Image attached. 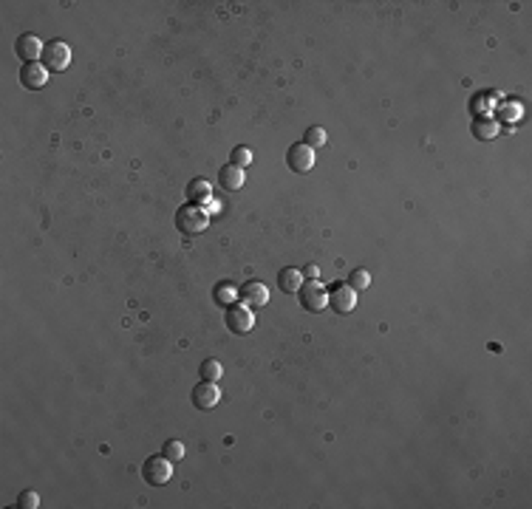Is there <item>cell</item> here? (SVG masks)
<instances>
[{
    "mask_svg": "<svg viewBox=\"0 0 532 509\" xmlns=\"http://www.w3.org/2000/svg\"><path fill=\"white\" fill-rule=\"evenodd\" d=\"M207 226H210V213L198 204H184L176 213V229L184 235H198Z\"/></svg>",
    "mask_w": 532,
    "mask_h": 509,
    "instance_id": "cell-1",
    "label": "cell"
},
{
    "mask_svg": "<svg viewBox=\"0 0 532 509\" xmlns=\"http://www.w3.org/2000/svg\"><path fill=\"white\" fill-rule=\"evenodd\" d=\"M43 65L49 68V71H54V74L65 71V68L71 65V49H68V43H62V40H51V43H45Z\"/></svg>",
    "mask_w": 532,
    "mask_h": 509,
    "instance_id": "cell-2",
    "label": "cell"
},
{
    "mask_svg": "<svg viewBox=\"0 0 532 509\" xmlns=\"http://www.w3.org/2000/svg\"><path fill=\"white\" fill-rule=\"evenodd\" d=\"M142 475H145L148 484H153V487H165V484L173 478V461L165 458V455H153V458L145 461Z\"/></svg>",
    "mask_w": 532,
    "mask_h": 509,
    "instance_id": "cell-3",
    "label": "cell"
},
{
    "mask_svg": "<svg viewBox=\"0 0 532 509\" xmlns=\"http://www.w3.org/2000/svg\"><path fill=\"white\" fill-rule=\"evenodd\" d=\"M297 294H300V306H303L306 311H323L329 306V292L323 289L320 281H306Z\"/></svg>",
    "mask_w": 532,
    "mask_h": 509,
    "instance_id": "cell-4",
    "label": "cell"
},
{
    "mask_svg": "<svg viewBox=\"0 0 532 509\" xmlns=\"http://www.w3.org/2000/svg\"><path fill=\"white\" fill-rule=\"evenodd\" d=\"M252 326H255V314H252V309L246 303L227 306V329L233 334H246V331H252Z\"/></svg>",
    "mask_w": 532,
    "mask_h": 509,
    "instance_id": "cell-5",
    "label": "cell"
},
{
    "mask_svg": "<svg viewBox=\"0 0 532 509\" xmlns=\"http://www.w3.org/2000/svg\"><path fill=\"white\" fill-rule=\"evenodd\" d=\"M43 51H45V43H40L37 34H20V37L14 40V54H17L23 62H40Z\"/></svg>",
    "mask_w": 532,
    "mask_h": 509,
    "instance_id": "cell-6",
    "label": "cell"
},
{
    "mask_svg": "<svg viewBox=\"0 0 532 509\" xmlns=\"http://www.w3.org/2000/svg\"><path fill=\"white\" fill-rule=\"evenodd\" d=\"M49 68H45L43 62H23L20 68V82L23 88H29V91H40L45 82H49Z\"/></svg>",
    "mask_w": 532,
    "mask_h": 509,
    "instance_id": "cell-7",
    "label": "cell"
},
{
    "mask_svg": "<svg viewBox=\"0 0 532 509\" xmlns=\"http://www.w3.org/2000/svg\"><path fill=\"white\" fill-rule=\"evenodd\" d=\"M329 306L337 311V314H349L357 309V292L345 283V286H334L329 292Z\"/></svg>",
    "mask_w": 532,
    "mask_h": 509,
    "instance_id": "cell-8",
    "label": "cell"
},
{
    "mask_svg": "<svg viewBox=\"0 0 532 509\" xmlns=\"http://www.w3.org/2000/svg\"><path fill=\"white\" fill-rule=\"evenodd\" d=\"M221 402V390H218V385L216 382H198L196 388H193V405L198 407V410H213L216 405Z\"/></svg>",
    "mask_w": 532,
    "mask_h": 509,
    "instance_id": "cell-9",
    "label": "cell"
},
{
    "mask_svg": "<svg viewBox=\"0 0 532 509\" xmlns=\"http://www.w3.org/2000/svg\"><path fill=\"white\" fill-rule=\"evenodd\" d=\"M286 165L294 170V173H309L312 167H314V150L309 147V145H294V147H289V153H286Z\"/></svg>",
    "mask_w": 532,
    "mask_h": 509,
    "instance_id": "cell-10",
    "label": "cell"
},
{
    "mask_svg": "<svg viewBox=\"0 0 532 509\" xmlns=\"http://www.w3.org/2000/svg\"><path fill=\"white\" fill-rule=\"evenodd\" d=\"M241 300H244L249 309H261V306L269 303V289L264 283H258V281H249L241 289Z\"/></svg>",
    "mask_w": 532,
    "mask_h": 509,
    "instance_id": "cell-11",
    "label": "cell"
},
{
    "mask_svg": "<svg viewBox=\"0 0 532 509\" xmlns=\"http://www.w3.org/2000/svg\"><path fill=\"white\" fill-rule=\"evenodd\" d=\"M187 198L190 204H198V206H207L213 201V187H210V181L207 178H193L187 184Z\"/></svg>",
    "mask_w": 532,
    "mask_h": 509,
    "instance_id": "cell-12",
    "label": "cell"
},
{
    "mask_svg": "<svg viewBox=\"0 0 532 509\" xmlns=\"http://www.w3.org/2000/svg\"><path fill=\"white\" fill-rule=\"evenodd\" d=\"M303 283H306V277H303V272H300V269L286 266V269H281V274H277V286H281L284 294L300 292V286H303Z\"/></svg>",
    "mask_w": 532,
    "mask_h": 509,
    "instance_id": "cell-13",
    "label": "cell"
},
{
    "mask_svg": "<svg viewBox=\"0 0 532 509\" xmlns=\"http://www.w3.org/2000/svg\"><path fill=\"white\" fill-rule=\"evenodd\" d=\"M473 136L478 139V142H493V139L498 136V122L493 117H478L473 119Z\"/></svg>",
    "mask_w": 532,
    "mask_h": 509,
    "instance_id": "cell-14",
    "label": "cell"
},
{
    "mask_svg": "<svg viewBox=\"0 0 532 509\" xmlns=\"http://www.w3.org/2000/svg\"><path fill=\"white\" fill-rule=\"evenodd\" d=\"M218 181L224 190H241L244 187V170L235 167V165H227L221 173H218Z\"/></svg>",
    "mask_w": 532,
    "mask_h": 509,
    "instance_id": "cell-15",
    "label": "cell"
},
{
    "mask_svg": "<svg viewBox=\"0 0 532 509\" xmlns=\"http://www.w3.org/2000/svg\"><path fill=\"white\" fill-rule=\"evenodd\" d=\"M213 294H216V303L218 306H233L235 300H238V289L233 283H218Z\"/></svg>",
    "mask_w": 532,
    "mask_h": 509,
    "instance_id": "cell-16",
    "label": "cell"
},
{
    "mask_svg": "<svg viewBox=\"0 0 532 509\" xmlns=\"http://www.w3.org/2000/svg\"><path fill=\"white\" fill-rule=\"evenodd\" d=\"M349 286H351L354 292L368 289V286H371V272H368V269H354V272L349 274Z\"/></svg>",
    "mask_w": 532,
    "mask_h": 509,
    "instance_id": "cell-17",
    "label": "cell"
},
{
    "mask_svg": "<svg viewBox=\"0 0 532 509\" xmlns=\"http://www.w3.org/2000/svg\"><path fill=\"white\" fill-rule=\"evenodd\" d=\"M221 374H224V368H221L218 359H204V362H201V377H204L207 382H218Z\"/></svg>",
    "mask_w": 532,
    "mask_h": 509,
    "instance_id": "cell-18",
    "label": "cell"
},
{
    "mask_svg": "<svg viewBox=\"0 0 532 509\" xmlns=\"http://www.w3.org/2000/svg\"><path fill=\"white\" fill-rule=\"evenodd\" d=\"M303 145H309L312 150H314V147H323V145H326V130L317 128V125H314V128H309V130H306V136H303Z\"/></svg>",
    "mask_w": 532,
    "mask_h": 509,
    "instance_id": "cell-19",
    "label": "cell"
},
{
    "mask_svg": "<svg viewBox=\"0 0 532 509\" xmlns=\"http://www.w3.org/2000/svg\"><path fill=\"white\" fill-rule=\"evenodd\" d=\"M184 453H187V450H184V445H181V442H176V438H170V442H165V450H161V455H165V458H170L173 464H176V461H181V458H184Z\"/></svg>",
    "mask_w": 532,
    "mask_h": 509,
    "instance_id": "cell-20",
    "label": "cell"
},
{
    "mask_svg": "<svg viewBox=\"0 0 532 509\" xmlns=\"http://www.w3.org/2000/svg\"><path fill=\"white\" fill-rule=\"evenodd\" d=\"M233 165H235V167H241V170H246V167L252 165V150H249V147H244V145H238V147L233 150Z\"/></svg>",
    "mask_w": 532,
    "mask_h": 509,
    "instance_id": "cell-21",
    "label": "cell"
},
{
    "mask_svg": "<svg viewBox=\"0 0 532 509\" xmlns=\"http://www.w3.org/2000/svg\"><path fill=\"white\" fill-rule=\"evenodd\" d=\"M17 506H23V509H34V506H40V495H37L34 490L20 493V495H17Z\"/></svg>",
    "mask_w": 532,
    "mask_h": 509,
    "instance_id": "cell-22",
    "label": "cell"
},
{
    "mask_svg": "<svg viewBox=\"0 0 532 509\" xmlns=\"http://www.w3.org/2000/svg\"><path fill=\"white\" fill-rule=\"evenodd\" d=\"M303 277H306V281H317V277H320V269H317L314 263H309V266L303 269Z\"/></svg>",
    "mask_w": 532,
    "mask_h": 509,
    "instance_id": "cell-23",
    "label": "cell"
}]
</instances>
